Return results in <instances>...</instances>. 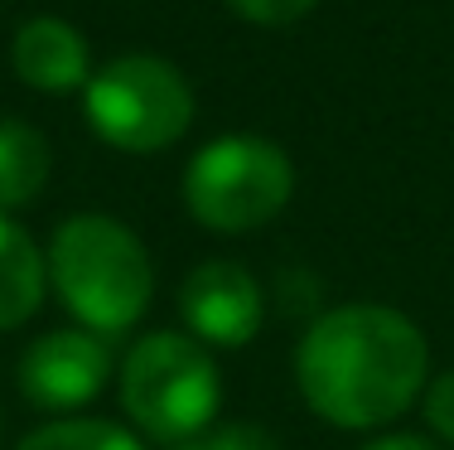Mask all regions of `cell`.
I'll use <instances>...</instances> for the list:
<instances>
[{
    "instance_id": "6da1fadb",
    "label": "cell",
    "mask_w": 454,
    "mask_h": 450,
    "mask_svg": "<svg viewBox=\"0 0 454 450\" xmlns=\"http://www.w3.org/2000/svg\"><path fill=\"white\" fill-rule=\"evenodd\" d=\"M300 398L339 431H377L406 416L430 383V344L392 305H339L305 329L295 349Z\"/></svg>"
},
{
    "instance_id": "7a4b0ae2",
    "label": "cell",
    "mask_w": 454,
    "mask_h": 450,
    "mask_svg": "<svg viewBox=\"0 0 454 450\" xmlns=\"http://www.w3.org/2000/svg\"><path fill=\"white\" fill-rule=\"evenodd\" d=\"M49 286L78 329L121 339L145 320L155 300V266L145 242L106 213H73L53 228L44 252Z\"/></svg>"
},
{
    "instance_id": "3957f363",
    "label": "cell",
    "mask_w": 454,
    "mask_h": 450,
    "mask_svg": "<svg viewBox=\"0 0 454 450\" xmlns=\"http://www.w3.org/2000/svg\"><path fill=\"white\" fill-rule=\"evenodd\" d=\"M121 407L131 426L150 441H193L208 431L223 407L218 363L193 335L155 329V335L136 339V349L121 363Z\"/></svg>"
},
{
    "instance_id": "277c9868",
    "label": "cell",
    "mask_w": 454,
    "mask_h": 450,
    "mask_svg": "<svg viewBox=\"0 0 454 450\" xmlns=\"http://www.w3.org/2000/svg\"><path fill=\"white\" fill-rule=\"evenodd\" d=\"M295 194V165L256 131L213 136L184 170V209L208 233H256L286 213Z\"/></svg>"
},
{
    "instance_id": "5b68a950",
    "label": "cell",
    "mask_w": 454,
    "mask_h": 450,
    "mask_svg": "<svg viewBox=\"0 0 454 450\" xmlns=\"http://www.w3.org/2000/svg\"><path fill=\"white\" fill-rule=\"evenodd\" d=\"M88 126L126 155H160L193 126L189 78L160 53H121L88 78Z\"/></svg>"
},
{
    "instance_id": "8992f818",
    "label": "cell",
    "mask_w": 454,
    "mask_h": 450,
    "mask_svg": "<svg viewBox=\"0 0 454 450\" xmlns=\"http://www.w3.org/2000/svg\"><path fill=\"white\" fill-rule=\"evenodd\" d=\"M179 315L203 349H242L262 335L266 291L242 262H199L179 286Z\"/></svg>"
},
{
    "instance_id": "52a82bcc",
    "label": "cell",
    "mask_w": 454,
    "mask_h": 450,
    "mask_svg": "<svg viewBox=\"0 0 454 450\" xmlns=\"http://www.w3.org/2000/svg\"><path fill=\"white\" fill-rule=\"evenodd\" d=\"M20 398L39 412H78L112 378V349L92 329H49L20 353Z\"/></svg>"
},
{
    "instance_id": "ba28073f",
    "label": "cell",
    "mask_w": 454,
    "mask_h": 450,
    "mask_svg": "<svg viewBox=\"0 0 454 450\" xmlns=\"http://www.w3.org/2000/svg\"><path fill=\"white\" fill-rule=\"evenodd\" d=\"M10 63H15V78L35 92H73L88 88L92 78V49L78 35V25L59 15H35L15 29V44H10Z\"/></svg>"
},
{
    "instance_id": "9c48e42d",
    "label": "cell",
    "mask_w": 454,
    "mask_h": 450,
    "mask_svg": "<svg viewBox=\"0 0 454 450\" xmlns=\"http://www.w3.org/2000/svg\"><path fill=\"white\" fill-rule=\"evenodd\" d=\"M49 266L39 242L20 228L10 213H0V329H20L44 305Z\"/></svg>"
},
{
    "instance_id": "30bf717a",
    "label": "cell",
    "mask_w": 454,
    "mask_h": 450,
    "mask_svg": "<svg viewBox=\"0 0 454 450\" xmlns=\"http://www.w3.org/2000/svg\"><path fill=\"white\" fill-rule=\"evenodd\" d=\"M49 141L39 126L20 122V116H0V213H15L35 203L49 185Z\"/></svg>"
},
{
    "instance_id": "8fae6325",
    "label": "cell",
    "mask_w": 454,
    "mask_h": 450,
    "mask_svg": "<svg viewBox=\"0 0 454 450\" xmlns=\"http://www.w3.org/2000/svg\"><path fill=\"white\" fill-rule=\"evenodd\" d=\"M15 450H145L136 431L102 416H59L44 422L39 431H29Z\"/></svg>"
},
{
    "instance_id": "7c38bea8",
    "label": "cell",
    "mask_w": 454,
    "mask_h": 450,
    "mask_svg": "<svg viewBox=\"0 0 454 450\" xmlns=\"http://www.w3.org/2000/svg\"><path fill=\"white\" fill-rule=\"evenodd\" d=\"M169 450H280L271 431L252 422H232V426H218L213 436H193V441H179Z\"/></svg>"
},
{
    "instance_id": "4fadbf2b",
    "label": "cell",
    "mask_w": 454,
    "mask_h": 450,
    "mask_svg": "<svg viewBox=\"0 0 454 450\" xmlns=\"http://www.w3.org/2000/svg\"><path fill=\"white\" fill-rule=\"evenodd\" d=\"M247 25H262V29H286L295 20H305L319 0H227Z\"/></svg>"
},
{
    "instance_id": "5bb4252c",
    "label": "cell",
    "mask_w": 454,
    "mask_h": 450,
    "mask_svg": "<svg viewBox=\"0 0 454 450\" xmlns=\"http://www.w3.org/2000/svg\"><path fill=\"white\" fill-rule=\"evenodd\" d=\"M420 412H426L430 431L454 446V368L435 373V378L426 383V392H420Z\"/></svg>"
},
{
    "instance_id": "9a60e30c",
    "label": "cell",
    "mask_w": 454,
    "mask_h": 450,
    "mask_svg": "<svg viewBox=\"0 0 454 450\" xmlns=\"http://www.w3.org/2000/svg\"><path fill=\"white\" fill-rule=\"evenodd\" d=\"M358 450H440V446L426 441V436H377V441H367Z\"/></svg>"
}]
</instances>
